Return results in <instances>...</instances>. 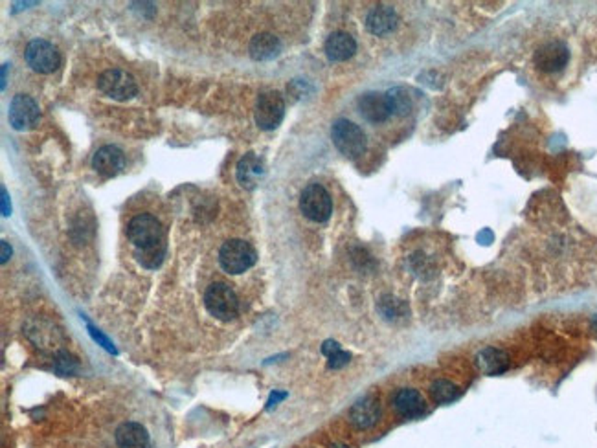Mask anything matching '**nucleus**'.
Listing matches in <instances>:
<instances>
[{
	"mask_svg": "<svg viewBox=\"0 0 597 448\" xmlns=\"http://www.w3.org/2000/svg\"><path fill=\"white\" fill-rule=\"evenodd\" d=\"M127 237L136 250H149L166 243L164 228L153 215H136L127 224Z\"/></svg>",
	"mask_w": 597,
	"mask_h": 448,
	"instance_id": "nucleus-1",
	"label": "nucleus"
},
{
	"mask_svg": "<svg viewBox=\"0 0 597 448\" xmlns=\"http://www.w3.org/2000/svg\"><path fill=\"white\" fill-rule=\"evenodd\" d=\"M257 256L252 244L243 239L226 241L219 250V263L222 271L228 274H243L250 266H254Z\"/></svg>",
	"mask_w": 597,
	"mask_h": 448,
	"instance_id": "nucleus-2",
	"label": "nucleus"
},
{
	"mask_svg": "<svg viewBox=\"0 0 597 448\" xmlns=\"http://www.w3.org/2000/svg\"><path fill=\"white\" fill-rule=\"evenodd\" d=\"M204 305L213 318L221 319V322L234 319L239 312L237 294L226 283L210 285L204 294Z\"/></svg>",
	"mask_w": 597,
	"mask_h": 448,
	"instance_id": "nucleus-3",
	"label": "nucleus"
},
{
	"mask_svg": "<svg viewBox=\"0 0 597 448\" xmlns=\"http://www.w3.org/2000/svg\"><path fill=\"white\" fill-rule=\"evenodd\" d=\"M333 143L348 158H357L366 149V134L357 124L350 120H336L331 129Z\"/></svg>",
	"mask_w": 597,
	"mask_h": 448,
	"instance_id": "nucleus-4",
	"label": "nucleus"
},
{
	"mask_svg": "<svg viewBox=\"0 0 597 448\" xmlns=\"http://www.w3.org/2000/svg\"><path fill=\"white\" fill-rule=\"evenodd\" d=\"M300 209L309 221L313 222H326L331 217L333 202L328 190L320 184H309L306 190L301 191L300 197Z\"/></svg>",
	"mask_w": 597,
	"mask_h": 448,
	"instance_id": "nucleus-5",
	"label": "nucleus"
},
{
	"mask_svg": "<svg viewBox=\"0 0 597 448\" xmlns=\"http://www.w3.org/2000/svg\"><path fill=\"white\" fill-rule=\"evenodd\" d=\"M97 87L103 94H107L109 98L118 99V102H125V99L134 98L138 94V84L134 77L125 70L119 68H112V70L103 72L100 80H97Z\"/></svg>",
	"mask_w": 597,
	"mask_h": 448,
	"instance_id": "nucleus-6",
	"label": "nucleus"
},
{
	"mask_svg": "<svg viewBox=\"0 0 597 448\" xmlns=\"http://www.w3.org/2000/svg\"><path fill=\"white\" fill-rule=\"evenodd\" d=\"M24 58H26V62L31 67V70L39 72V74H50V72L58 70L59 65H61V55H59L58 48L52 43L43 39L31 40L26 46Z\"/></svg>",
	"mask_w": 597,
	"mask_h": 448,
	"instance_id": "nucleus-7",
	"label": "nucleus"
},
{
	"mask_svg": "<svg viewBox=\"0 0 597 448\" xmlns=\"http://www.w3.org/2000/svg\"><path fill=\"white\" fill-rule=\"evenodd\" d=\"M285 114V102L281 94L276 90L263 92L256 103V124L263 131L276 129Z\"/></svg>",
	"mask_w": 597,
	"mask_h": 448,
	"instance_id": "nucleus-8",
	"label": "nucleus"
},
{
	"mask_svg": "<svg viewBox=\"0 0 597 448\" xmlns=\"http://www.w3.org/2000/svg\"><path fill=\"white\" fill-rule=\"evenodd\" d=\"M8 118L9 125L15 131L31 129V127H36L41 118L39 105L36 103V99L26 96V94H17L9 103Z\"/></svg>",
	"mask_w": 597,
	"mask_h": 448,
	"instance_id": "nucleus-9",
	"label": "nucleus"
},
{
	"mask_svg": "<svg viewBox=\"0 0 597 448\" xmlns=\"http://www.w3.org/2000/svg\"><path fill=\"white\" fill-rule=\"evenodd\" d=\"M568 59H570V52H568L566 45L553 40V43H546L537 50L533 61H535L539 70L552 74V72H559L566 67Z\"/></svg>",
	"mask_w": 597,
	"mask_h": 448,
	"instance_id": "nucleus-10",
	"label": "nucleus"
},
{
	"mask_svg": "<svg viewBox=\"0 0 597 448\" xmlns=\"http://www.w3.org/2000/svg\"><path fill=\"white\" fill-rule=\"evenodd\" d=\"M381 417V406L373 395H366L351 406L350 421L357 430H370Z\"/></svg>",
	"mask_w": 597,
	"mask_h": 448,
	"instance_id": "nucleus-11",
	"label": "nucleus"
},
{
	"mask_svg": "<svg viewBox=\"0 0 597 448\" xmlns=\"http://www.w3.org/2000/svg\"><path fill=\"white\" fill-rule=\"evenodd\" d=\"M358 111H360V116L364 120L372 121V124H382L392 114L388 98H386V94L381 92H366L364 96H360Z\"/></svg>",
	"mask_w": 597,
	"mask_h": 448,
	"instance_id": "nucleus-12",
	"label": "nucleus"
},
{
	"mask_svg": "<svg viewBox=\"0 0 597 448\" xmlns=\"http://www.w3.org/2000/svg\"><path fill=\"white\" fill-rule=\"evenodd\" d=\"M92 168L102 177H116L125 168V156L116 146H103L92 158Z\"/></svg>",
	"mask_w": 597,
	"mask_h": 448,
	"instance_id": "nucleus-13",
	"label": "nucleus"
},
{
	"mask_svg": "<svg viewBox=\"0 0 597 448\" xmlns=\"http://www.w3.org/2000/svg\"><path fill=\"white\" fill-rule=\"evenodd\" d=\"M394 408L401 417L414 419L419 417L421 413H425L426 403L425 397L421 395L417 390L412 388H401L394 395Z\"/></svg>",
	"mask_w": 597,
	"mask_h": 448,
	"instance_id": "nucleus-14",
	"label": "nucleus"
},
{
	"mask_svg": "<svg viewBox=\"0 0 597 448\" xmlns=\"http://www.w3.org/2000/svg\"><path fill=\"white\" fill-rule=\"evenodd\" d=\"M263 175H265V165H263L262 158L254 155V153L244 155L243 158L237 162V168H235L237 182L241 184L244 190H254L263 178Z\"/></svg>",
	"mask_w": 597,
	"mask_h": 448,
	"instance_id": "nucleus-15",
	"label": "nucleus"
},
{
	"mask_svg": "<svg viewBox=\"0 0 597 448\" xmlns=\"http://www.w3.org/2000/svg\"><path fill=\"white\" fill-rule=\"evenodd\" d=\"M118 448H149L151 439L147 430L140 422H124L116 430Z\"/></svg>",
	"mask_w": 597,
	"mask_h": 448,
	"instance_id": "nucleus-16",
	"label": "nucleus"
},
{
	"mask_svg": "<svg viewBox=\"0 0 597 448\" xmlns=\"http://www.w3.org/2000/svg\"><path fill=\"white\" fill-rule=\"evenodd\" d=\"M476 366L483 375H500L507 371L509 355L498 347H485L476 355Z\"/></svg>",
	"mask_w": 597,
	"mask_h": 448,
	"instance_id": "nucleus-17",
	"label": "nucleus"
},
{
	"mask_svg": "<svg viewBox=\"0 0 597 448\" xmlns=\"http://www.w3.org/2000/svg\"><path fill=\"white\" fill-rule=\"evenodd\" d=\"M395 26H397V13L389 6H377L366 17V28L373 35H386L389 31H394Z\"/></svg>",
	"mask_w": 597,
	"mask_h": 448,
	"instance_id": "nucleus-18",
	"label": "nucleus"
},
{
	"mask_svg": "<svg viewBox=\"0 0 597 448\" xmlns=\"http://www.w3.org/2000/svg\"><path fill=\"white\" fill-rule=\"evenodd\" d=\"M357 52V43L345 31H335L326 40V53L331 61H348Z\"/></svg>",
	"mask_w": 597,
	"mask_h": 448,
	"instance_id": "nucleus-19",
	"label": "nucleus"
},
{
	"mask_svg": "<svg viewBox=\"0 0 597 448\" xmlns=\"http://www.w3.org/2000/svg\"><path fill=\"white\" fill-rule=\"evenodd\" d=\"M250 55L256 61H270V59L278 58L279 52H281V43H279L278 37H274L272 33H257L256 37H252L250 40Z\"/></svg>",
	"mask_w": 597,
	"mask_h": 448,
	"instance_id": "nucleus-20",
	"label": "nucleus"
},
{
	"mask_svg": "<svg viewBox=\"0 0 597 448\" xmlns=\"http://www.w3.org/2000/svg\"><path fill=\"white\" fill-rule=\"evenodd\" d=\"M386 98H388L392 114L407 116L414 109V99L410 96V90L404 89V87H395V89L388 90Z\"/></svg>",
	"mask_w": 597,
	"mask_h": 448,
	"instance_id": "nucleus-21",
	"label": "nucleus"
},
{
	"mask_svg": "<svg viewBox=\"0 0 597 448\" xmlns=\"http://www.w3.org/2000/svg\"><path fill=\"white\" fill-rule=\"evenodd\" d=\"M430 395L438 404H448L461 395V390L447 378H436L430 384Z\"/></svg>",
	"mask_w": 597,
	"mask_h": 448,
	"instance_id": "nucleus-22",
	"label": "nucleus"
},
{
	"mask_svg": "<svg viewBox=\"0 0 597 448\" xmlns=\"http://www.w3.org/2000/svg\"><path fill=\"white\" fill-rule=\"evenodd\" d=\"M377 309L382 315V318L389 319V322H395V319H401L408 315V307L403 300H399L395 296H382L377 303Z\"/></svg>",
	"mask_w": 597,
	"mask_h": 448,
	"instance_id": "nucleus-23",
	"label": "nucleus"
},
{
	"mask_svg": "<svg viewBox=\"0 0 597 448\" xmlns=\"http://www.w3.org/2000/svg\"><path fill=\"white\" fill-rule=\"evenodd\" d=\"M164 256H166V243L149 250H136L138 263H140L142 266H146V268H156V266H160V263L164 261Z\"/></svg>",
	"mask_w": 597,
	"mask_h": 448,
	"instance_id": "nucleus-24",
	"label": "nucleus"
},
{
	"mask_svg": "<svg viewBox=\"0 0 597 448\" xmlns=\"http://www.w3.org/2000/svg\"><path fill=\"white\" fill-rule=\"evenodd\" d=\"M77 369H80L77 360L72 355H68L67 351H61L58 359H55V371L59 375H74V373H77Z\"/></svg>",
	"mask_w": 597,
	"mask_h": 448,
	"instance_id": "nucleus-25",
	"label": "nucleus"
},
{
	"mask_svg": "<svg viewBox=\"0 0 597 448\" xmlns=\"http://www.w3.org/2000/svg\"><path fill=\"white\" fill-rule=\"evenodd\" d=\"M87 329H89V334H90V337L94 338V342L100 344V346H102L103 349L109 351V353H112V355H116V353H118V351H116V347L112 346L111 340H109V338H107L105 334H103L102 331H100V329L92 327V325H90V324H89V327H87Z\"/></svg>",
	"mask_w": 597,
	"mask_h": 448,
	"instance_id": "nucleus-26",
	"label": "nucleus"
},
{
	"mask_svg": "<svg viewBox=\"0 0 597 448\" xmlns=\"http://www.w3.org/2000/svg\"><path fill=\"white\" fill-rule=\"evenodd\" d=\"M351 360V355L348 353V351H336L335 355L329 356V368L331 369H340L344 368L345 364H350Z\"/></svg>",
	"mask_w": 597,
	"mask_h": 448,
	"instance_id": "nucleus-27",
	"label": "nucleus"
},
{
	"mask_svg": "<svg viewBox=\"0 0 597 448\" xmlns=\"http://www.w3.org/2000/svg\"><path fill=\"white\" fill-rule=\"evenodd\" d=\"M0 195H2V215L8 217V215H11V202H9L8 190L4 186L0 187Z\"/></svg>",
	"mask_w": 597,
	"mask_h": 448,
	"instance_id": "nucleus-28",
	"label": "nucleus"
},
{
	"mask_svg": "<svg viewBox=\"0 0 597 448\" xmlns=\"http://www.w3.org/2000/svg\"><path fill=\"white\" fill-rule=\"evenodd\" d=\"M342 347L338 346V342H335V340H326V342H323V346H322V353L326 356H331V355H335L336 351H340Z\"/></svg>",
	"mask_w": 597,
	"mask_h": 448,
	"instance_id": "nucleus-29",
	"label": "nucleus"
},
{
	"mask_svg": "<svg viewBox=\"0 0 597 448\" xmlns=\"http://www.w3.org/2000/svg\"><path fill=\"white\" fill-rule=\"evenodd\" d=\"M0 246H2V253H0V263L4 265V263H8V259L11 258V246H9L8 241H0Z\"/></svg>",
	"mask_w": 597,
	"mask_h": 448,
	"instance_id": "nucleus-30",
	"label": "nucleus"
},
{
	"mask_svg": "<svg viewBox=\"0 0 597 448\" xmlns=\"http://www.w3.org/2000/svg\"><path fill=\"white\" fill-rule=\"evenodd\" d=\"M285 397H287V393H284V391H274V393H272V395H270L269 403H267V410L274 408L276 404H278L279 400H284Z\"/></svg>",
	"mask_w": 597,
	"mask_h": 448,
	"instance_id": "nucleus-31",
	"label": "nucleus"
},
{
	"mask_svg": "<svg viewBox=\"0 0 597 448\" xmlns=\"http://www.w3.org/2000/svg\"><path fill=\"white\" fill-rule=\"evenodd\" d=\"M9 65H2V89H6V76H8Z\"/></svg>",
	"mask_w": 597,
	"mask_h": 448,
	"instance_id": "nucleus-32",
	"label": "nucleus"
},
{
	"mask_svg": "<svg viewBox=\"0 0 597 448\" xmlns=\"http://www.w3.org/2000/svg\"><path fill=\"white\" fill-rule=\"evenodd\" d=\"M592 329H593V331H596V334H597V318H596V319H593V324H592Z\"/></svg>",
	"mask_w": 597,
	"mask_h": 448,
	"instance_id": "nucleus-33",
	"label": "nucleus"
}]
</instances>
